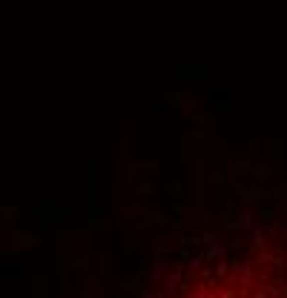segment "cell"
<instances>
[{
  "mask_svg": "<svg viewBox=\"0 0 287 298\" xmlns=\"http://www.w3.org/2000/svg\"><path fill=\"white\" fill-rule=\"evenodd\" d=\"M138 281H141V273H135V275H129V278H124V281L118 284V290H121V293H135V290H138Z\"/></svg>",
  "mask_w": 287,
  "mask_h": 298,
  "instance_id": "cell-4",
  "label": "cell"
},
{
  "mask_svg": "<svg viewBox=\"0 0 287 298\" xmlns=\"http://www.w3.org/2000/svg\"><path fill=\"white\" fill-rule=\"evenodd\" d=\"M256 218H259L256 212H247V215H241V218H239L241 229H253V227H256Z\"/></svg>",
  "mask_w": 287,
  "mask_h": 298,
  "instance_id": "cell-11",
  "label": "cell"
},
{
  "mask_svg": "<svg viewBox=\"0 0 287 298\" xmlns=\"http://www.w3.org/2000/svg\"><path fill=\"white\" fill-rule=\"evenodd\" d=\"M227 273H230V264L227 261H218L216 270H213V278H221V275H227Z\"/></svg>",
  "mask_w": 287,
  "mask_h": 298,
  "instance_id": "cell-12",
  "label": "cell"
},
{
  "mask_svg": "<svg viewBox=\"0 0 287 298\" xmlns=\"http://www.w3.org/2000/svg\"><path fill=\"white\" fill-rule=\"evenodd\" d=\"M253 298H270V287H267V284H256V293H253Z\"/></svg>",
  "mask_w": 287,
  "mask_h": 298,
  "instance_id": "cell-13",
  "label": "cell"
},
{
  "mask_svg": "<svg viewBox=\"0 0 287 298\" xmlns=\"http://www.w3.org/2000/svg\"><path fill=\"white\" fill-rule=\"evenodd\" d=\"M170 221L172 218L167 215V212H152V215H149V224H158V227H170Z\"/></svg>",
  "mask_w": 287,
  "mask_h": 298,
  "instance_id": "cell-8",
  "label": "cell"
},
{
  "mask_svg": "<svg viewBox=\"0 0 287 298\" xmlns=\"http://www.w3.org/2000/svg\"><path fill=\"white\" fill-rule=\"evenodd\" d=\"M216 298H239V287H216Z\"/></svg>",
  "mask_w": 287,
  "mask_h": 298,
  "instance_id": "cell-7",
  "label": "cell"
},
{
  "mask_svg": "<svg viewBox=\"0 0 287 298\" xmlns=\"http://www.w3.org/2000/svg\"><path fill=\"white\" fill-rule=\"evenodd\" d=\"M181 212H184V206H181V204L172 206V218H181Z\"/></svg>",
  "mask_w": 287,
  "mask_h": 298,
  "instance_id": "cell-18",
  "label": "cell"
},
{
  "mask_svg": "<svg viewBox=\"0 0 287 298\" xmlns=\"http://www.w3.org/2000/svg\"><path fill=\"white\" fill-rule=\"evenodd\" d=\"M167 195H170L172 201H181L184 198V183L178 181V178H172V181L167 178Z\"/></svg>",
  "mask_w": 287,
  "mask_h": 298,
  "instance_id": "cell-2",
  "label": "cell"
},
{
  "mask_svg": "<svg viewBox=\"0 0 287 298\" xmlns=\"http://www.w3.org/2000/svg\"><path fill=\"white\" fill-rule=\"evenodd\" d=\"M224 252H227V247H224V244H207V252H204V261H216V258H221V255H224Z\"/></svg>",
  "mask_w": 287,
  "mask_h": 298,
  "instance_id": "cell-3",
  "label": "cell"
},
{
  "mask_svg": "<svg viewBox=\"0 0 287 298\" xmlns=\"http://www.w3.org/2000/svg\"><path fill=\"white\" fill-rule=\"evenodd\" d=\"M164 270H167V261H164V255H158V258H155V267H152V281H158L161 275H164Z\"/></svg>",
  "mask_w": 287,
  "mask_h": 298,
  "instance_id": "cell-9",
  "label": "cell"
},
{
  "mask_svg": "<svg viewBox=\"0 0 287 298\" xmlns=\"http://www.w3.org/2000/svg\"><path fill=\"white\" fill-rule=\"evenodd\" d=\"M213 186H216L218 201H224V172H221V169L213 172Z\"/></svg>",
  "mask_w": 287,
  "mask_h": 298,
  "instance_id": "cell-6",
  "label": "cell"
},
{
  "mask_svg": "<svg viewBox=\"0 0 287 298\" xmlns=\"http://www.w3.org/2000/svg\"><path fill=\"white\" fill-rule=\"evenodd\" d=\"M135 195H141V198H149V195H152V186H149V183H138V186H135Z\"/></svg>",
  "mask_w": 287,
  "mask_h": 298,
  "instance_id": "cell-14",
  "label": "cell"
},
{
  "mask_svg": "<svg viewBox=\"0 0 287 298\" xmlns=\"http://www.w3.org/2000/svg\"><path fill=\"white\" fill-rule=\"evenodd\" d=\"M103 273H106V255L101 252V255H98V275H103Z\"/></svg>",
  "mask_w": 287,
  "mask_h": 298,
  "instance_id": "cell-16",
  "label": "cell"
},
{
  "mask_svg": "<svg viewBox=\"0 0 287 298\" xmlns=\"http://www.w3.org/2000/svg\"><path fill=\"white\" fill-rule=\"evenodd\" d=\"M253 250L259 252V250H267V235H264L259 227H253V244H250Z\"/></svg>",
  "mask_w": 287,
  "mask_h": 298,
  "instance_id": "cell-5",
  "label": "cell"
},
{
  "mask_svg": "<svg viewBox=\"0 0 287 298\" xmlns=\"http://www.w3.org/2000/svg\"><path fill=\"white\" fill-rule=\"evenodd\" d=\"M216 235H213V232H210V229H207V232H201V244H216Z\"/></svg>",
  "mask_w": 287,
  "mask_h": 298,
  "instance_id": "cell-15",
  "label": "cell"
},
{
  "mask_svg": "<svg viewBox=\"0 0 287 298\" xmlns=\"http://www.w3.org/2000/svg\"><path fill=\"white\" fill-rule=\"evenodd\" d=\"M253 175H256V178H267V175H270V169H267V166H256V172H253Z\"/></svg>",
  "mask_w": 287,
  "mask_h": 298,
  "instance_id": "cell-17",
  "label": "cell"
},
{
  "mask_svg": "<svg viewBox=\"0 0 287 298\" xmlns=\"http://www.w3.org/2000/svg\"><path fill=\"white\" fill-rule=\"evenodd\" d=\"M201 264H204V252H198V255H190L187 258V270H201Z\"/></svg>",
  "mask_w": 287,
  "mask_h": 298,
  "instance_id": "cell-10",
  "label": "cell"
},
{
  "mask_svg": "<svg viewBox=\"0 0 287 298\" xmlns=\"http://www.w3.org/2000/svg\"><path fill=\"white\" fill-rule=\"evenodd\" d=\"M236 192H239V198L244 201V204H256V201H262V192L259 189H247V186H236Z\"/></svg>",
  "mask_w": 287,
  "mask_h": 298,
  "instance_id": "cell-1",
  "label": "cell"
}]
</instances>
